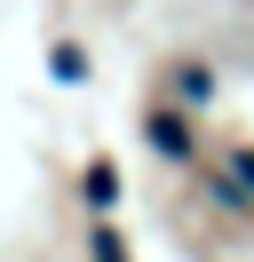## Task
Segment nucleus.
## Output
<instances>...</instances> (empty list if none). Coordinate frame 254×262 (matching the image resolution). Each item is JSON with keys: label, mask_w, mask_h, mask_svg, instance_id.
<instances>
[{"label": "nucleus", "mask_w": 254, "mask_h": 262, "mask_svg": "<svg viewBox=\"0 0 254 262\" xmlns=\"http://www.w3.org/2000/svg\"><path fill=\"white\" fill-rule=\"evenodd\" d=\"M95 262H127V254H119V238H111V230H103V238H95Z\"/></svg>", "instance_id": "nucleus-1"}]
</instances>
